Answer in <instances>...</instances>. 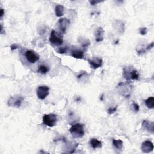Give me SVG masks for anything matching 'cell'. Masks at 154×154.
Here are the masks:
<instances>
[{"instance_id":"cell-1","label":"cell","mask_w":154,"mask_h":154,"mask_svg":"<svg viewBox=\"0 0 154 154\" xmlns=\"http://www.w3.org/2000/svg\"><path fill=\"white\" fill-rule=\"evenodd\" d=\"M71 134L75 138H81L84 135V125L78 123L72 125L69 130Z\"/></svg>"},{"instance_id":"cell-27","label":"cell","mask_w":154,"mask_h":154,"mask_svg":"<svg viewBox=\"0 0 154 154\" xmlns=\"http://www.w3.org/2000/svg\"><path fill=\"white\" fill-rule=\"evenodd\" d=\"M4 14V11L3 9H1V14H0V16H1V18H2Z\"/></svg>"},{"instance_id":"cell-25","label":"cell","mask_w":154,"mask_h":154,"mask_svg":"<svg viewBox=\"0 0 154 154\" xmlns=\"http://www.w3.org/2000/svg\"><path fill=\"white\" fill-rule=\"evenodd\" d=\"M153 42H152L151 44L147 45V47L146 48V51L150 50L151 49L153 48Z\"/></svg>"},{"instance_id":"cell-4","label":"cell","mask_w":154,"mask_h":154,"mask_svg":"<svg viewBox=\"0 0 154 154\" xmlns=\"http://www.w3.org/2000/svg\"><path fill=\"white\" fill-rule=\"evenodd\" d=\"M49 88L48 86H41L37 89V95L38 98L41 100L45 99L49 93Z\"/></svg>"},{"instance_id":"cell-14","label":"cell","mask_w":154,"mask_h":154,"mask_svg":"<svg viewBox=\"0 0 154 154\" xmlns=\"http://www.w3.org/2000/svg\"><path fill=\"white\" fill-rule=\"evenodd\" d=\"M71 55L75 59H83L84 57L83 51L80 49H74L71 52Z\"/></svg>"},{"instance_id":"cell-2","label":"cell","mask_w":154,"mask_h":154,"mask_svg":"<svg viewBox=\"0 0 154 154\" xmlns=\"http://www.w3.org/2000/svg\"><path fill=\"white\" fill-rule=\"evenodd\" d=\"M57 119V116L54 114L45 115L43 117V123L49 127H53L56 125Z\"/></svg>"},{"instance_id":"cell-7","label":"cell","mask_w":154,"mask_h":154,"mask_svg":"<svg viewBox=\"0 0 154 154\" xmlns=\"http://www.w3.org/2000/svg\"><path fill=\"white\" fill-rule=\"evenodd\" d=\"M118 88L119 89V91L121 95H124L126 97H129L131 92V86L128 84L125 83H120Z\"/></svg>"},{"instance_id":"cell-16","label":"cell","mask_w":154,"mask_h":154,"mask_svg":"<svg viewBox=\"0 0 154 154\" xmlns=\"http://www.w3.org/2000/svg\"><path fill=\"white\" fill-rule=\"evenodd\" d=\"M55 13L57 17L62 16L64 13V7L62 5H57L55 8Z\"/></svg>"},{"instance_id":"cell-19","label":"cell","mask_w":154,"mask_h":154,"mask_svg":"<svg viewBox=\"0 0 154 154\" xmlns=\"http://www.w3.org/2000/svg\"><path fill=\"white\" fill-rule=\"evenodd\" d=\"M49 70V68L45 65H40L38 69V72L41 74H46L48 72Z\"/></svg>"},{"instance_id":"cell-10","label":"cell","mask_w":154,"mask_h":154,"mask_svg":"<svg viewBox=\"0 0 154 154\" xmlns=\"http://www.w3.org/2000/svg\"><path fill=\"white\" fill-rule=\"evenodd\" d=\"M87 61H88L91 67L94 69H96L101 67L102 66V62H103L102 59L99 57H93V59H88Z\"/></svg>"},{"instance_id":"cell-20","label":"cell","mask_w":154,"mask_h":154,"mask_svg":"<svg viewBox=\"0 0 154 154\" xmlns=\"http://www.w3.org/2000/svg\"><path fill=\"white\" fill-rule=\"evenodd\" d=\"M117 109V107H111L110 109L108 110V113L109 115H113L115 113Z\"/></svg>"},{"instance_id":"cell-26","label":"cell","mask_w":154,"mask_h":154,"mask_svg":"<svg viewBox=\"0 0 154 154\" xmlns=\"http://www.w3.org/2000/svg\"><path fill=\"white\" fill-rule=\"evenodd\" d=\"M10 48H11V50L13 51L14 49H16L18 48V45L16 44H13L11 45V47H10Z\"/></svg>"},{"instance_id":"cell-3","label":"cell","mask_w":154,"mask_h":154,"mask_svg":"<svg viewBox=\"0 0 154 154\" xmlns=\"http://www.w3.org/2000/svg\"><path fill=\"white\" fill-rule=\"evenodd\" d=\"M49 42L53 45L60 46L62 45L63 40L62 37L60 36L55 30H53L50 34Z\"/></svg>"},{"instance_id":"cell-15","label":"cell","mask_w":154,"mask_h":154,"mask_svg":"<svg viewBox=\"0 0 154 154\" xmlns=\"http://www.w3.org/2000/svg\"><path fill=\"white\" fill-rule=\"evenodd\" d=\"M90 144L94 149L97 148H101L102 146V142L97 140V138H91L90 141Z\"/></svg>"},{"instance_id":"cell-23","label":"cell","mask_w":154,"mask_h":154,"mask_svg":"<svg viewBox=\"0 0 154 154\" xmlns=\"http://www.w3.org/2000/svg\"><path fill=\"white\" fill-rule=\"evenodd\" d=\"M132 107H133V108H134V110L136 111V112H137V111H139V110H140V107H139V105H138L137 103H136V102H133V103H132Z\"/></svg>"},{"instance_id":"cell-18","label":"cell","mask_w":154,"mask_h":154,"mask_svg":"<svg viewBox=\"0 0 154 154\" xmlns=\"http://www.w3.org/2000/svg\"><path fill=\"white\" fill-rule=\"evenodd\" d=\"M145 104L147 108L150 109H153L154 108V97H149V98L145 101Z\"/></svg>"},{"instance_id":"cell-8","label":"cell","mask_w":154,"mask_h":154,"mask_svg":"<svg viewBox=\"0 0 154 154\" xmlns=\"http://www.w3.org/2000/svg\"><path fill=\"white\" fill-rule=\"evenodd\" d=\"M70 22V20L66 18H61L59 19L58 22L59 28L60 30V32L62 33H65L66 30H68Z\"/></svg>"},{"instance_id":"cell-21","label":"cell","mask_w":154,"mask_h":154,"mask_svg":"<svg viewBox=\"0 0 154 154\" xmlns=\"http://www.w3.org/2000/svg\"><path fill=\"white\" fill-rule=\"evenodd\" d=\"M68 50V48L67 47H63V48H60L58 50H57V52L59 53V54H64L65 53L66 51H67Z\"/></svg>"},{"instance_id":"cell-17","label":"cell","mask_w":154,"mask_h":154,"mask_svg":"<svg viewBox=\"0 0 154 154\" xmlns=\"http://www.w3.org/2000/svg\"><path fill=\"white\" fill-rule=\"evenodd\" d=\"M112 144L113 146L116 148L117 149L122 150L123 146H124V143L121 140H113Z\"/></svg>"},{"instance_id":"cell-9","label":"cell","mask_w":154,"mask_h":154,"mask_svg":"<svg viewBox=\"0 0 154 154\" xmlns=\"http://www.w3.org/2000/svg\"><path fill=\"white\" fill-rule=\"evenodd\" d=\"M124 78L128 80H129L130 79L137 80L139 78V74H138V72L136 70H132L131 72H129L126 69H124Z\"/></svg>"},{"instance_id":"cell-12","label":"cell","mask_w":154,"mask_h":154,"mask_svg":"<svg viewBox=\"0 0 154 154\" xmlns=\"http://www.w3.org/2000/svg\"><path fill=\"white\" fill-rule=\"evenodd\" d=\"M104 30L102 27H98L95 32V40L97 42H101L104 40Z\"/></svg>"},{"instance_id":"cell-6","label":"cell","mask_w":154,"mask_h":154,"mask_svg":"<svg viewBox=\"0 0 154 154\" xmlns=\"http://www.w3.org/2000/svg\"><path fill=\"white\" fill-rule=\"evenodd\" d=\"M23 97L21 96H11L8 100V105L10 107L19 108L21 105Z\"/></svg>"},{"instance_id":"cell-24","label":"cell","mask_w":154,"mask_h":154,"mask_svg":"<svg viewBox=\"0 0 154 154\" xmlns=\"http://www.w3.org/2000/svg\"><path fill=\"white\" fill-rule=\"evenodd\" d=\"M101 2V1H89V3H90L91 5H92V6H95V5L98 4Z\"/></svg>"},{"instance_id":"cell-13","label":"cell","mask_w":154,"mask_h":154,"mask_svg":"<svg viewBox=\"0 0 154 154\" xmlns=\"http://www.w3.org/2000/svg\"><path fill=\"white\" fill-rule=\"evenodd\" d=\"M142 126L145 128L147 131L150 132L152 134L154 133V123L153 122H150L147 120H144L142 122Z\"/></svg>"},{"instance_id":"cell-11","label":"cell","mask_w":154,"mask_h":154,"mask_svg":"<svg viewBox=\"0 0 154 154\" xmlns=\"http://www.w3.org/2000/svg\"><path fill=\"white\" fill-rule=\"evenodd\" d=\"M141 149L143 152L146 153H150L153 150V145L152 141L149 140H146L142 143Z\"/></svg>"},{"instance_id":"cell-5","label":"cell","mask_w":154,"mask_h":154,"mask_svg":"<svg viewBox=\"0 0 154 154\" xmlns=\"http://www.w3.org/2000/svg\"><path fill=\"white\" fill-rule=\"evenodd\" d=\"M25 55L27 61L30 63H34L36 62V61H38L40 59L39 55L32 50L27 51L26 52H25Z\"/></svg>"},{"instance_id":"cell-22","label":"cell","mask_w":154,"mask_h":154,"mask_svg":"<svg viewBox=\"0 0 154 154\" xmlns=\"http://www.w3.org/2000/svg\"><path fill=\"white\" fill-rule=\"evenodd\" d=\"M139 32L141 35H146L147 34V28L143 27L140 28Z\"/></svg>"}]
</instances>
